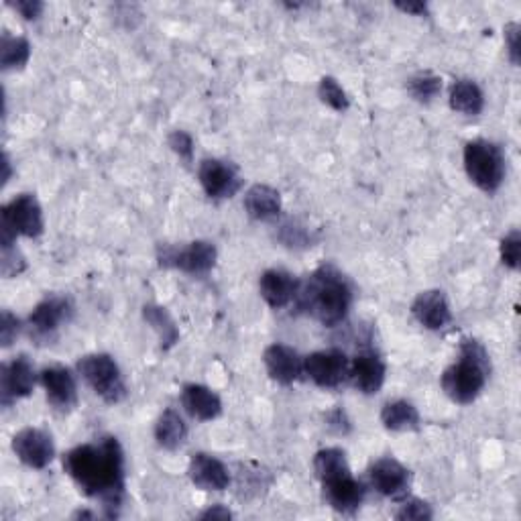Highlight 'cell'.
Listing matches in <instances>:
<instances>
[{
  "label": "cell",
  "mask_w": 521,
  "mask_h": 521,
  "mask_svg": "<svg viewBox=\"0 0 521 521\" xmlns=\"http://www.w3.org/2000/svg\"><path fill=\"white\" fill-rule=\"evenodd\" d=\"M39 383V373L27 355H19L0 369V403L11 408L19 399L29 397Z\"/></svg>",
  "instance_id": "11"
},
{
  "label": "cell",
  "mask_w": 521,
  "mask_h": 521,
  "mask_svg": "<svg viewBox=\"0 0 521 521\" xmlns=\"http://www.w3.org/2000/svg\"><path fill=\"white\" fill-rule=\"evenodd\" d=\"M76 373L104 403L117 405L127 397L123 371L108 353H90L80 357L76 363Z\"/></svg>",
  "instance_id": "6"
},
{
  "label": "cell",
  "mask_w": 521,
  "mask_h": 521,
  "mask_svg": "<svg viewBox=\"0 0 521 521\" xmlns=\"http://www.w3.org/2000/svg\"><path fill=\"white\" fill-rule=\"evenodd\" d=\"M7 5L15 13H19L25 21H37L45 11V5L41 3V0H9Z\"/></svg>",
  "instance_id": "39"
},
{
  "label": "cell",
  "mask_w": 521,
  "mask_h": 521,
  "mask_svg": "<svg viewBox=\"0 0 521 521\" xmlns=\"http://www.w3.org/2000/svg\"><path fill=\"white\" fill-rule=\"evenodd\" d=\"M70 367L47 365L39 371V385L45 391L49 405L57 412H72L78 405V381Z\"/></svg>",
  "instance_id": "12"
},
{
  "label": "cell",
  "mask_w": 521,
  "mask_h": 521,
  "mask_svg": "<svg viewBox=\"0 0 521 521\" xmlns=\"http://www.w3.org/2000/svg\"><path fill=\"white\" fill-rule=\"evenodd\" d=\"M312 467H314V473H316V479L320 481V485L351 473V465H349V458H346V452L336 446L318 450L314 454Z\"/></svg>",
  "instance_id": "26"
},
{
  "label": "cell",
  "mask_w": 521,
  "mask_h": 521,
  "mask_svg": "<svg viewBox=\"0 0 521 521\" xmlns=\"http://www.w3.org/2000/svg\"><path fill=\"white\" fill-rule=\"evenodd\" d=\"M3 249V261H0V269H3L5 277H17L27 269V261L17 245L13 247H0Z\"/></svg>",
  "instance_id": "37"
},
{
  "label": "cell",
  "mask_w": 521,
  "mask_h": 521,
  "mask_svg": "<svg viewBox=\"0 0 521 521\" xmlns=\"http://www.w3.org/2000/svg\"><path fill=\"white\" fill-rule=\"evenodd\" d=\"M393 7L405 15H414V17H428V5L422 3V0H408V3H393Z\"/></svg>",
  "instance_id": "41"
},
{
  "label": "cell",
  "mask_w": 521,
  "mask_h": 521,
  "mask_svg": "<svg viewBox=\"0 0 521 521\" xmlns=\"http://www.w3.org/2000/svg\"><path fill=\"white\" fill-rule=\"evenodd\" d=\"M519 37H521V25L517 21H511L503 27V39H505V49L511 66H519Z\"/></svg>",
  "instance_id": "38"
},
{
  "label": "cell",
  "mask_w": 521,
  "mask_h": 521,
  "mask_svg": "<svg viewBox=\"0 0 521 521\" xmlns=\"http://www.w3.org/2000/svg\"><path fill=\"white\" fill-rule=\"evenodd\" d=\"M198 180L210 200L235 198L243 190V176L235 163L206 157L198 165Z\"/></svg>",
  "instance_id": "9"
},
{
  "label": "cell",
  "mask_w": 521,
  "mask_h": 521,
  "mask_svg": "<svg viewBox=\"0 0 521 521\" xmlns=\"http://www.w3.org/2000/svg\"><path fill=\"white\" fill-rule=\"evenodd\" d=\"M326 503L342 515H355L367 497V485L353 477V473L338 477L322 485Z\"/></svg>",
  "instance_id": "18"
},
{
  "label": "cell",
  "mask_w": 521,
  "mask_h": 521,
  "mask_svg": "<svg viewBox=\"0 0 521 521\" xmlns=\"http://www.w3.org/2000/svg\"><path fill=\"white\" fill-rule=\"evenodd\" d=\"M381 424L389 432H416L422 426V416L408 399L387 401L381 408Z\"/></svg>",
  "instance_id": "25"
},
{
  "label": "cell",
  "mask_w": 521,
  "mask_h": 521,
  "mask_svg": "<svg viewBox=\"0 0 521 521\" xmlns=\"http://www.w3.org/2000/svg\"><path fill=\"white\" fill-rule=\"evenodd\" d=\"M326 424H328V428H332L338 434H346L351 430V422H349V418H346V414H344L340 405H336L332 412L326 414Z\"/></svg>",
  "instance_id": "40"
},
{
  "label": "cell",
  "mask_w": 521,
  "mask_h": 521,
  "mask_svg": "<svg viewBox=\"0 0 521 521\" xmlns=\"http://www.w3.org/2000/svg\"><path fill=\"white\" fill-rule=\"evenodd\" d=\"M72 318L74 304L68 296H47L31 310L25 326L37 342H53Z\"/></svg>",
  "instance_id": "8"
},
{
  "label": "cell",
  "mask_w": 521,
  "mask_h": 521,
  "mask_svg": "<svg viewBox=\"0 0 521 521\" xmlns=\"http://www.w3.org/2000/svg\"><path fill=\"white\" fill-rule=\"evenodd\" d=\"M318 98L334 112H346L351 108V98L334 76H324L318 82Z\"/></svg>",
  "instance_id": "31"
},
{
  "label": "cell",
  "mask_w": 521,
  "mask_h": 521,
  "mask_svg": "<svg viewBox=\"0 0 521 521\" xmlns=\"http://www.w3.org/2000/svg\"><path fill=\"white\" fill-rule=\"evenodd\" d=\"M31 60V43L25 37L3 33L0 39V68L3 72L23 70Z\"/></svg>",
  "instance_id": "28"
},
{
  "label": "cell",
  "mask_w": 521,
  "mask_h": 521,
  "mask_svg": "<svg viewBox=\"0 0 521 521\" xmlns=\"http://www.w3.org/2000/svg\"><path fill=\"white\" fill-rule=\"evenodd\" d=\"M369 485L383 497L401 501L410 495L412 473L393 456H383L369 467Z\"/></svg>",
  "instance_id": "13"
},
{
  "label": "cell",
  "mask_w": 521,
  "mask_h": 521,
  "mask_svg": "<svg viewBox=\"0 0 521 521\" xmlns=\"http://www.w3.org/2000/svg\"><path fill=\"white\" fill-rule=\"evenodd\" d=\"M442 82H444V80H442L438 74H434V72H430V70H424V72L414 74V76L408 80V84H405V88H408V94H410L416 102H420V104H430V102H434V100L442 94V88H444Z\"/></svg>",
  "instance_id": "29"
},
{
  "label": "cell",
  "mask_w": 521,
  "mask_h": 521,
  "mask_svg": "<svg viewBox=\"0 0 521 521\" xmlns=\"http://www.w3.org/2000/svg\"><path fill=\"white\" fill-rule=\"evenodd\" d=\"M241 469L243 471L239 473V485L245 491V497H259L261 491H267L271 477L261 465H257V462H247V465H241Z\"/></svg>",
  "instance_id": "32"
},
{
  "label": "cell",
  "mask_w": 521,
  "mask_h": 521,
  "mask_svg": "<svg viewBox=\"0 0 521 521\" xmlns=\"http://www.w3.org/2000/svg\"><path fill=\"white\" fill-rule=\"evenodd\" d=\"M64 471L86 497L102 505L104 517L121 515L127 467L125 450L117 436H100L94 442L74 446L64 454Z\"/></svg>",
  "instance_id": "1"
},
{
  "label": "cell",
  "mask_w": 521,
  "mask_h": 521,
  "mask_svg": "<svg viewBox=\"0 0 521 521\" xmlns=\"http://www.w3.org/2000/svg\"><path fill=\"white\" fill-rule=\"evenodd\" d=\"M13 452L25 467L33 471L47 469L55 458V442L53 436L43 428H23L13 436Z\"/></svg>",
  "instance_id": "14"
},
{
  "label": "cell",
  "mask_w": 521,
  "mask_h": 521,
  "mask_svg": "<svg viewBox=\"0 0 521 521\" xmlns=\"http://www.w3.org/2000/svg\"><path fill=\"white\" fill-rule=\"evenodd\" d=\"M43 233V208L35 194H19L0 210V247H13L21 237L35 241Z\"/></svg>",
  "instance_id": "5"
},
{
  "label": "cell",
  "mask_w": 521,
  "mask_h": 521,
  "mask_svg": "<svg viewBox=\"0 0 521 521\" xmlns=\"http://www.w3.org/2000/svg\"><path fill=\"white\" fill-rule=\"evenodd\" d=\"M188 434H190V428H188L184 416L173 408L163 410L159 414V418L155 420V426H153L155 442L163 450H169V452L180 450L186 444Z\"/></svg>",
  "instance_id": "24"
},
{
  "label": "cell",
  "mask_w": 521,
  "mask_h": 521,
  "mask_svg": "<svg viewBox=\"0 0 521 521\" xmlns=\"http://www.w3.org/2000/svg\"><path fill=\"white\" fill-rule=\"evenodd\" d=\"M469 180L485 194H495L505 182L507 159L503 149L489 139H473L462 151Z\"/></svg>",
  "instance_id": "4"
},
{
  "label": "cell",
  "mask_w": 521,
  "mask_h": 521,
  "mask_svg": "<svg viewBox=\"0 0 521 521\" xmlns=\"http://www.w3.org/2000/svg\"><path fill=\"white\" fill-rule=\"evenodd\" d=\"M11 176H13V165H11L9 153H5L3 155V186H7L11 182Z\"/></svg>",
  "instance_id": "43"
},
{
  "label": "cell",
  "mask_w": 521,
  "mask_h": 521,
  "mask_svg": "<svg viewBox=\"0 0 521 521\" xmlns=\"http://www.w3.org/2000/svg\"><path fill=\"white\" fill-rule=\"evenodd\" d=\"M434 517V509L428 501L418 497H405L399 501V509L395 511V519L401 521H428Z\"/></svg>",
  "instance_id": "33"
},
{
  "label": "cell",
  "mask_w": 521,
  "mask_h": 521,
  "mask_svg": "<svg viewBox=\"0 0 521 521\" xmlns=\"http://www.w3.org/2000/svg\"><path fill=\"white\" fill-rule=\"evenodd\" d=\"M188 477L194 487L200 491L222 493L233 485V475H230L224 462L208 452H196L190 458Z\"/></svg>",
  "instance_id": "16"
},
{
  "label": "cell",
  "mask_w": 521,
  "mask_h": 521,
  "mask_svg": "<svg viewBox=\"0 0 521 521\" xmlns=\"http://www.w3.org/2000/svg\"><path fill=\"white\" fill-rule=\"evenodd\" d=\"M448 104L462 117H479L485 110V92L475 80L460 78L448 88Z\"/></svg>",
  "instance_id": "23"
},
{
  "label": "cell",
  "mask_w": 521,
  "mask_h": 521,
  "mask_svg": "<svg viewBox=\"0 0 521 521\" xmlns=\"http://www.w3.org/2000/svg\"><path fill=\"white\" fill-rule=\"evenodd\" d=\"M230 517H233V511L224 507L222 503H216L200 513V519H230Z\"/></svg>",
  "instance_id": "42"
},
{
  "label": "cell",
  "mask_w": 521,
  "mask_h": 521,
  "mask_svg": "<svg viewBox=\"0 0 521 521\" xmlns=\"http://www.w3.org/2000/svg\"><path fill=\"white\" fill-rule=\"evenodd\" d=\"M167 145H169V149L176 153L186 165H190V163H194V139H192V135L190 133H186V131H171L169 135H167Z\"/></svg>",
  "instance_id": "36"
},
{
  "label": "cell",
  "mask_w": 521,
  "mask_h": 521,
  "mask_svg": "<svg viewBox=\"0 0 521 521\" xmlns=\"http://www.w3.org/2000/svg\"><path fill=\"white\" fill-rule=\"evenodd\" d=\"M218 261V249L210 241H192L180 245H159L157 263L163 269H178L188 275H206Z\"/></svg>",
  "instance_id": "7"
},
{
  "label": "cell",
  "mask_w": 521,
  "mask_h": 521,
  "mask_svg": "<svg viewBox=\"0 0 521 521\" xmlns=\"http://www.w3.org/2000/svg\"><path fill=\"white\" fill-rule=\"evenodd\" d=\"M25 328L27 326L19 316H15L11 310H3V316H0V342H3V349H9L13 342H17Z\"/></svg>",
  "instance_id": "35"
},
{
  "label": "cell",
  "mask_w": 521,
  "mask_h": 521,
  "mask_svg": "<svg viewBox=\"0 0 521 521\" xmlns=\"http://www.w3.org/2000/svg\"><path fill=\"white\" fill-rule=\"evenodd\" d=\"M412 316L426 330H444L452 322L450 302L442 289H426V292H420L412 302Z\"/></svg>",
  "instance_id": "20"
},
{
  "label": "cell",
  "mask_w": 521,
  "mask_h": 521,
  "mask_svg": "<svg viewBox=\"0 0 521 521\" xmlns=\"http://www.w3.org/2000/svg\"><path fill=\"white\" fill-rule=\"evenodd\" d=\"M300 292V279L285 269H267L259 277V294L271 310L292 306Z\"/></svg>",
  "instance_id": "17"
},
{
  "label": "cell",
  "mask_w": 521,
  "mask_h": 521,
  "mask_svg": "<svg viewBox=\"0 0 521 521\" xmlns=\"http://www.w3.org/2000/svg\"><path fill=\"white\" fill-rule=\"evenodd\" d=\"M243 206L249 218L257 222H273L281 216L283 200L279 190L267 184H255L245 192Z\"/></svg>",
  "instance_id": "22"
},
{
  "label": "cell",
  "mask_w": 521,
  "mask_h": 521,
  "mask_svg": "<svg viewBox=\"0 0 521 521\" xmlns=\"http://www.w3.org/2000/svg\"><path fill=\"white\" fill-rule=\"evenodd\" d=\"M351 359L340 349H324L304 357V375L320 389H336L349 379Z\"/></svg>",
  "instance_id": "10"
},
{
  "label": "cell",
  "mask_w": 521,
  "mask_h": 521,
  "mask_svg": "<svg viewBox=\"0 0 521 521\" xmlns=\"http://www.w3.org/2000/svg\"><path fill=\"white\" fill-rule=\"evenodd\" d=\"M353 298V285L344 273L334 265H322L306 281H300L294 306L324 328H336L349 318Z\"/></svg>",
  "instance_id": "2"
},
{
  "label": "cell",
  "mask_w": 521,
  "mask_h": 521,
  "mask_svg": "<svg viewBox=\"0 0 521 521\" xmlns=\"http://www.w3.org/2000/svg\"><path fill=\"white\" fill-rule=\"evenodd\" d=\"M180 401L184 412L196 422H212L222 414L220 395L202 383L184 385Z\"/></svg>",
  "instance_id": "21"
},
{
  "label": "cell",
  "mask_w": 521,
  "mask_h": 521,
  "mask_svg": "<svg viewBox=\"0 0 521 521\" xmlns=\"http://www.w3.org/2000/svg\"><path fill=\"white\" fill-rule=\"evenodd\" d=\"M263 365L277 385H294L304 375V357L283 342L269 344L263 353Z\"/></svg>",
  "instance_id": "15"
},
{
  "label": "cell",
  "mask_w": 521,
  "mask_h": 521,
  "mask_svg": "<svg viewBox=\"0 0 521 521\" xmlns=\"http://www.w3.org/2000/svg\"><path fill=\"white\" fill-rule=\"evenodd\" d=\"M499 257L501 263L511 269L517 271L521 265V233L517 228L509 230V233L499 241Z\"/></svg>",
  "instance_id": "34"
},
{
  "label": "cell",
  "mask_w": 521,
  "mask_h": 521,
  "mask_svg": "<svg viewBox=\"0 0 521 521\" xmlns=\"http://www.w3.org/2000/svg\"><path fill=\"white\" fill-rule=\"evenodd\" d=\"M277 241H279L283 247H287V249H296V251H298V249L314 247L316 237H314V233H312V230H310L306 224H302L300 220L289 218V220H285V222L279 224V228H277Z\"/></svg>",
  "instance_id": "30"
},
{
  "label": "cell",
  "mask_w": 521,
  "mask_h": 521,
  "mask_svg": "<svg viewBox=\"0 0 521 521\" xmlns=\"http://www.w3.org/2000/svg\"><path fill=\"white\" fill-rule=\"evenodd\" d=\"M143 320L155 330L163 351H169L178 344L180 328H178L176 320H173L171 314L167 312V308L157 306V304H145L143 306Z\"/></svg>",
  "instance_id": "27"
},
{
  "label": "cell",
  "mask_w": 521,
  "mask_h": 521,
  "mask_svg": "<svg viewBox=\"0 0 521 521\" xmlns=\"http://www.w3.org/2000/svg\"><path fill=\"white\" fill-rule=\"evenodd\" d=\"M493 365L485 346L475 338L460 342L458 361L444 369L440 375V387L446 397L458 405H471L483 393Z\"/></svg>",
  "instance_id": "3"
},
{
  "label": "cell",
  "mask_w": 521,
  "mask_h": 521,
  "mask_svg": "<svg viewBox=\"0 0 521 521\" xmlns=\"http://www.w3.org/2000/svg\"><path fill=\"white\" fill-rule=\"evenodd\" d=\"M387 377V365L375 351H361L351 359L349 379L353 387L363 395H375L383 389Z\"/></svg>",
  "instance_id": "19"
}]
</instances>
